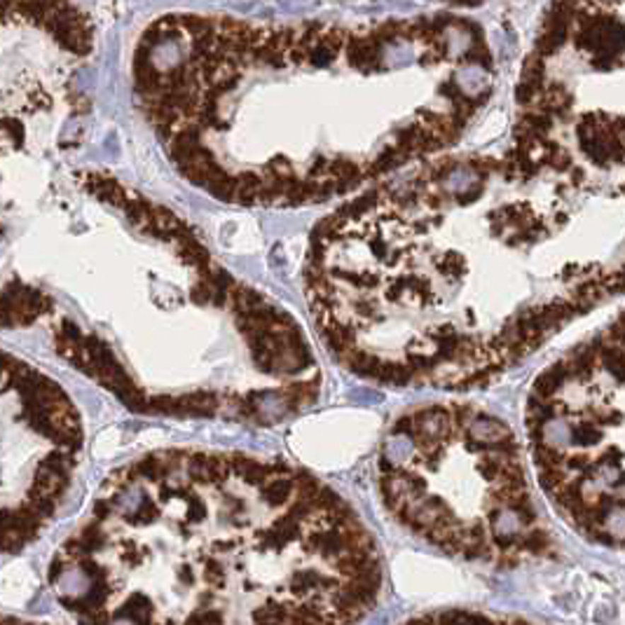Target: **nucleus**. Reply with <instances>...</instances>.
Here are the masks:
<instances>
[{
    "label": "nucleus",
    "mask_w": 625,
    "mask_h": 625,
    "mask_svg": "<svg viewBox=\"0 0 625 625\" xmlns=\"http://www.w3.org/2000/svg\"><path fill=\"white\" fill-rule=\"evenodd\" d=\"M0 328L38 331L141 415L272 424L319 394L295 319L176 211L96 171L50 185L5 234Z\"/></svg>",
    "instance_id": "f257e3e1"
},
{
    "label": "nucleus",
    "mask_w": 625,
    "mask_h": 625,
    "mask_svg": "<svg viewBox=\"0 0 625 625\" xmlns=\"http://www.w3.org/2000/svg\"><path fill=\"white\" fill-rule=\"evenodd\" d=\"M82 621H352L379 590L365 529L291 464L171 447L103 480L47 567Z\"/></svg>",
    "instance_id": "f03ea898"
},
{
    "label": "nucleus",
    "mask_w": 625,
    "mask_h": 625,
    "mask_svg": "<svg viewBox=\"0 0 625 625\" xmlns=\"http://www.w3.org/2000/svg\"><path fill=\"white\" fill-rule=\"evenodd\" d=\"M443 42L447 47V55L457 59L474 47V33L464 24H447L443 28Z\"/></svg>",
    "instance_id": "7ed1b4c3"
},
{
    "label": "nucleus",
    "mask_w": 625,
    "mask_h": 625,
    "mask_svg": "<svg viewBox=\"0 0 625 625\" xmlns=\"http://www.w3.org/2000/svg\"><path fill=\"white\" fill-rule=\"evenodd\" d=\"M454 85L464 96H476L487 87V75H485L483 68L476 66V64L461 66L459 71H457Z\"/></svg>",
    "instance_id": "20e7f679"
},
{
    "label": "nucleus",
    "mask_w": 625,
    "mask_h": 625,
    "mask_svg": "<svg viewBox=\"0 0 625 625\" xmlns=\"http://www.w3.org/2000/svg\"><path fill=\"white\" fill-rule=\"evenodd\" d=\"M384 59L389 61V66H406L408 61H413V47H410L408 42L394 40L386 45Z\"/></svg>",
    "instance_id": "39448f33"
}]
</instances>
